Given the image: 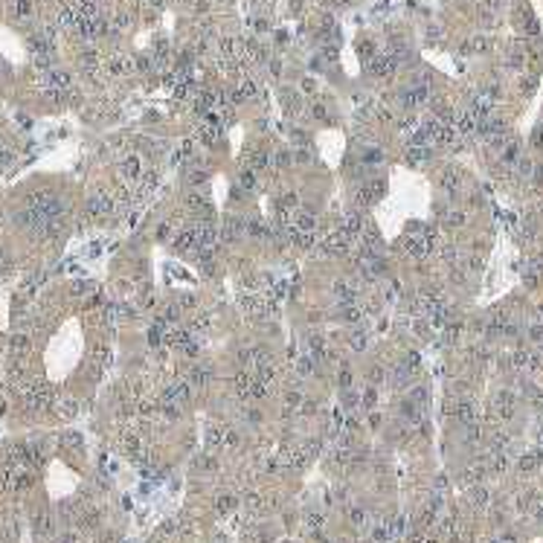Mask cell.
Returning a JSON list of instances; mask_svg holds the SVG:
<instances>
[{"instance_id": "6da1fadb", "label": "cell", "mask_w": 543, "mask_h": 543, "mask_svg": "<svg viewBox=\"0 0 543 543\" xmlns=\"http://www.w3.org/2000/svg\"><path fill=\"white\" fill-rule=\"evenodd\" d=\"M383 192H386V180L383 177H375V180H369V183H363V189L357 192V203H375V200H381Z\"/></svg>"}, {"instance_id": "7a4b0ae2", "label": "cell", "mask_w": 543, "mask_h": 543, "mask_svg": "<svg viewBox=\"0 0 543 543\" xmlns=\"http://www.w3.org/2000/svg\"><path fill=\"white\" fill-rule=\"evenodd\" d=\"M108 212H114V198H111V195L99 192V195H93V198L87 200V215H90V218H102V215H108Z\"/></svg>"}, {"instance_id": "3957f363", "label": "cell", "mask_w": 543, "mask_h": 543, "mask_svg": "<svg viewBox=\"0 0 543 543\" xmlns=\"http://www.w3.org/2000/svg\"><path fill=\"white\" fill-rule=\"evenodd\" d=\"M189 401V383L177 381L171 383V386H166V392H163V404H174V407H180V404H186Z\"/></svg>"}, {"instance_id": "277c9868", "label": "cell", "mask_w": 543, "mask_h": 543, "mask_svg": "<svg viewBox=\"0 0 543 543\" xmlns=\"http://www.w3.org/2000/svg\"><path fill=\"white\" fill-rule=\"evenodd\" d=\"M395 67H398V61H395V56H389V53L372 56V58H369V73H372V76H389Z\"/></svg>"}, {"instance_id": "5b68a950", "label": "cell", "mask_w": 543, "mask_h": 543, "mask_svg": "<svg viewBox=\"0 0 543 543\" xmlns=\"http://www.w3.org/2000/svg\"><path fill=\"white\" fill-rule=\"evenodd\" d=\"M349 238L351 235H346V232H334V235H328L325 241H322V250L328 256H343L346 250H349Z\"/></svg>"}, {"instance_id": "8992f818", "label": "cell", "mask_w": 543, "mask_h": 543, "mask_svg": "<svg viewBox=\"0 0 543 543\" xmlns=\"http://www.w3.org/2000/svg\"><path fill=\"white\" fill-rule=\"evenodd\" d=\"M195 235H198V247L200 250H212L215 247V238H218V232H215V227L212 224H200V227H195Z\"/></svg>"}, {"instance_id": "52a82bcc", "label": "cell", "mask_w": 543, "mask_h": 543, "mask_svg": "<svg viewBox=\"0 0 543 543\" xmlns=\"http://www.w3.org/2000/svg\"><path fill=\"white\" fill-rule=\"evenodd\" d=\"M360 229H363V215H360V212H346V215L340 218V232L354 235V232H360Z\"/></svg>"}, {"instance_id": "ba28073f", "label": "cell", "mask_w": 543, "mask_h": 543, "mask_svg": "<svg viewBox=\"0 0 543 543\" xmlns=\"http://www.w3.org/2000/svg\"><path fill=\"white\" fill-rule=\"evenodd\" d=\"M122 177H128V180H140L143 177V163H140L137 154H128L122 160Z\"/></svg>"}, {"instance_id": "9c48e42d", "label": "cell", "mask_w": 543, "mask_h": 543, "mask_svg": "<svg viewBox=\"0 0 543 543\" xmlns=\"http://www.w3.org/2000/svg\"><path fill=\"white\" fill-rule=\"evenodd\" d=\"M334 296H337L340 305H354V302H357V290L349 287L346 282H337V285H334Z\"/></svg>"}, {"instance_id": "30bf717a", "label": "cell", "mask_w": 543, "mask_h": 543, "mask_svg": "<svg viewBox=\"0 0 543 543\" xmlns=\"http://www.w3.org/2000/svg\"><path fill=\"white\" fill-rule=\"evenodd\" d=\"M198 244V235H195V229H180L177 235H174V247L177 250H189Z\"/></svg>"}, {"instance_id": "8fae6325", "label": "cell", "mask_w": 543, "mask_h": 543, "mask_svg": "<svg viewBox=\"0 0 543 543\" xmlns=\"http://www.w3.org/2000/svg\"><path fill=\"white\" fill-rule=\"evenodd\" d=\"M314 227H317V218L308 215V212H302V215L293 218V229H296V232H314Z\"/></svg>"}, {"instance_id": "7c38bea8", "label": "cell", "mask_w": 543, "mask_h": 543, "mask_svg": "<svg viewBox=\"0 0 543 543\" xmlns=\"http://www.w3.org/2000/svg\"><path fill=\"white\" fill-rule=\"evenodd\" d=\"M456 415H459L462 424H474V421H477V410H474V404H468V401H462V404L456 407Z\"/></svg>"}, {"instance_id": "4fadbf2b", "label": "cell", "mask_w": 543, "mask_h": 543, "mask_svg": "<svg viewBox=\"0 0 543 543\" xmlns=\"http://www.w3.org/2000/svg\"><path fill=\"white\" fill-rule=\"evenodd\" d=\"M520 160V143L517 140H506L503 145V163H517Z\"/></svg>"}, {"instance_id": "5bb4252c", "label": "cell", "mask_w": 543, "mask_h": 543, "mask_svg": "<svg viewBox=\"0 0 543 543\" xmlns=\"http://www.w3.org/2000/svg\"><path fill=\"white\" fill-rule=\"evenodd\" d=\"M383 160V151L378 145H369V148H363V154H360V163L363 166H375V163H381Z\"/></svg>"}, {"instance_id": "9a60e30c", "label": "cell", "mask_w": 543, "mask_h": 543, "mask_svg": "<svg viewBox=\"0 0 543 543\" xmlns=\"http://www.w3.org/2000/svg\"><path fill=\"white\" fill-rule=\"evenodd\" d=\"M209 378H212V369H209V366H195V369H192V383H195V386H206Z\"/></svg>"}, {"instance_id": "2e32d148", "label": "cell", "mask_w": 543, "mask_h": 543, "mask_svg": "<svg viewBox=\"0 0 543 543\" xmlns=\"http://www.w3.org/2000/svg\"><path fill=\"white\" fill-rule=\"evenodd\" d=\"M232 383H235V392H238V395H250V386H253V378H250L247 372H238V375L232 378Z\"/></svg>"}, {"instance_id": "e0dca14e", "label": "cell", "mask_w": 543, "mask_h": 543, "mask_svg": "<svg viewBox=\"0 0 543 543\" xmlns=\"http://www.w3.org/2000/svg\"><path fill=\"white\" fill-rule=\"evenodd\" d=\"M293 369H296L299 375H311V372H314L317 366H314V357H311V354H302V357H296Z\"/></svg>"}, {"instance_id": "ac0fdd59", "label": "cell", "mask_w": 543, "mask_h": 543, "mask_svg": "<svg viewBox=\"0 0 543 543\" xmlns=\"http://www.w3.org/2000/svg\"><path fill=\"white\" fill-rule=\"evenodd\" d=\"M235 506H238V503H235V497H232V494H221V497L215 500V511H218V514H229Z\"/></svg>"}, {"instance_id": "d6986e66", "label": "cell", "mask_w": 543, "mask_h": 543, "mask_svg": "<svg viewBox=\"0 0 543 543\" xmlns=\"http://www.w3.org/2000/svg\"><path fill=\"white\" fill-rule=\"evenodd\" d=\"M224 436H227V430H221V427H209V430H206V445H209V447H221L224 445Z\"/></svg>"}, {"instance_id": "ffe728a7", "label": "cell", "mask_w": 543, "mask_h": 543, "mask_svg": "<svg viewBox=\"0 0 543 543\" xmlns=\"http://www.w3.org/2000/svg\"><path fill=\"white\" fill-rule=\"evenodd\" d=\"M340 317L346 319V322H360V319H363V311H360L357 305H343V308H340Z\"/></svg>"}, {"instance_id": "44dd1931", "label": "cell", "mask_w": 543, "mask_h": 543, "mask_svg": "<svg viewBox=\"0 0 543 543\" xmlns=\"http://www.w3.org/2000/svg\"><path fill=\"white\" fill-rule=\"evenodd\" d=\"M189 340H192V337L186 334V331H171V334L166 337V343H169V346H174V349H183Z\"/></svg>"}, {"instance_id": "7402d4cb", "label": "cell", "mask_w": 543, "mask_h": 543, "mask_svg": "<svg viewBox=\"0 0 543 543\" xmlns=\"http://www.w3.org/2000/svg\"><path fill=\"white\" fill-rule=\"evenodd\" d=\"M238 99H250V96H256V82L253 79H241V85H238Z\"/></svg>"}, {"instance_id": "603a6c76", "label": "cell", "mask_w": 543, "mask_h": 543, "mask_svg": "<svg viewBox=\"0 0 543 543\" xmlns=\"http://www.w3.org/2000/svg\"><path fill=\"white\" fill-rule=\"evenodd\" d=\"M538 462H541V450H532V453H526L520 459V468L523 471H532V468H538Z\"/></svg>"}, {"instance_id": "cb8c5ba5", "label": "cell", "mask_w": 543, "mask_h": 543, "mask_svg": "<svg viewBox=\"0 0 543 543\" xmlns=\"http://www.w3.org/2000/svg\"><path fill=\"white\" fill-rule=\"evenodd\" d=\"M58 413H61L64 418H76V415H79V404L67 398V401H61V404H58Z\"/></svg>"}, {"instance_id": "d4e9b609", "label": "cell", "mask_w": 543, "mask_h": 543, "mask_svg": "<svg viewBox=\"0 0 543 543\" xmlns=\"http://www.w3.org/2000/svg\"><path fill=\"white\" fill-rule=\"evenodd\" d=\"M375 401H378V392H375L372 386H369V389H363V395H360V407H363V410H372V407H375Z\"/></svg>"}, {"instance_id": "484cf974", "label": "cell", "mask_w": 543, "mask_h": 543, "mask_svg": "<svg viewBox=\"0 0 543 543\" xmlns=\"http://www.w3.org/2000/svg\"><path fill=\"white\" fill-rule=\"evenodd\" d=\"M96 64H99V56H96V50H85L82 53V67L90 73V70H96Z\"/></svg>"}, {"instance_id": "4316f807", "label": "cell", "mask_w": 543, "mask_h": 543, "mask_svg": "<svg viewBox=\"0 0 543 543\" xmlns=\"http://www.w3.org/2000/svg\"><path fill=\"white\" fill-rule=\"evenodd\" d=\"M366 346H369V334L366 331H354L351 334V349L360 351V349H366Z\"/></svg>"}, {"instance_id": "83f0119b", "label": "cell", "mask_w": 543, "mask_h": 543, "mask_svg": "<svg viewBox=\"0 0 543 543\" xmlns=\"http://www.w3.org/2000/svg\"><path fill=\"white\" fill-rule=\"evenodd\" d=\"M9 346H12V351H27L29 349V337H27V334H15V337L9 340Z\"/></svg>"}, {"instance_id": "f1b7e54d", "label": "cell", "mask_w": 543, "mask_h": 543, "mask_svg": "<svg viewBox=\"0 0 543 543\" xmlns=\"http://www.w3.org/2000/svg\"><path fill=\"white\" fill-rule=\"evenodd\" d=\"M122 447H125V453H131V456H143V453H140V439H137V436H125V439H122Z\"/></svg>"}, {"instance_id": "f546056e", "label": "cell", "mask_w": 543, "mask_h": 543, "mask_svg": "<svg viewBox=\"0 0 543 543\" xmlns=\"http://www.w3.org/2000/svg\"><path fill=\"white\" fill-rule=\"evenodd\" d=\"M287 290H290V282H276L270 287V299H285Z\"/></svg>"}, {"instance_id": "4dcf8cb0", "label": "cell", "mask_w": 543, "mask_h": 543, "mask_svg": "<svg viewBox=\"0 0 543 543\" xmlns=\"http://www.w3.org/2000/svg\"><path fill=\"white\" fill-rule=\"evenodd\" d=\"M15 15H18V18H29V15H32V3H29V0H18V3H15Z\"/></svg>"}, {"instance_id": "1f68e13d", "label": "cell", "mask_w": 543, "mask_h": 543, "mask_svg": "<svg viewBox=\"0 0 543 543\" xmlns=\"http://www.w3.org/2000/svg\"><path fill=\"white\" fill-rule=\"evenodd\" d=\"M267 163H270V157H267L264 151H253V154H250V166H256V169H264Z\"/></svg>"}, {"instance_id": "d6a6232c", "label": "cell", "mask_w": 543, "mask_h": 543, "mask_svg": "<svg viewBox=\"0 0 543 543\" xmlns=\"http://www.w3.org/2000/svg\"><path fill=\"white\" fill-rule=\"evenodd\" d=\"M148 343L157 349L160 343H163V325H154V328H148Z\"/></svg>"}, {"instance_id": "836d02e7", "label": "cell", "mask_w": 543, "mask_h": 543, "mask_svg": "<svg viewBox=\"0 0 543 543\" xmlns=\"http://www.w3.org/2000/svg\"><path fill=\"white\" fill-rule=\"evenodd\" d=\"M410 401L413 404H427V389L424 386H415L413 392H410Z\"/></svg>"}, {"instance_id": "e575fe53", "label": "cell", "mask_w": 543, "mask_h": 543, "mask_svg": "<svg viewBox=\"0 0 543 543\" xmlns=\"http://www.w3.org/2000/svg\"><path fill=\"white\" fill-rule=\"evenodd\" d=\"M349 520L354 523V526H363V523H366V511L360 509V506H357V509H351L349 511Z\"/></svg>"}, {"instance_id": "d590c367", "label": "cell", "mask_w": 543, "mask_h": 543, "mask_svg": "<svg viewBox=\"0 0 543 543\" xmlns=\"http://www.w3.org/2000/svg\"><path fill=\"white\" fill-rule=\"evenodd\" d=\"M244 506H247V511H258L261 509V497L258 494H247L244 497Z\"/></svg>"}, {"instance_id": "8d00e7d4", "label": "cell", "mask_w": 543, "mask_h": 543, "mask_svg": "<svg viewBox=\"0 0 543 543\" xmlns=\"http://www.w3.org/2000/svg\"><path fill=\"white\" fill-rule=\"evenodd\" d=\"M238 183H241L244 189H253V186H256V174H253V171H250V169H247V171H241V177H238Z\"/></svg>"}, {"instance_id": "74e56055", "label": "cell", "mask_w": 543, "mask_h": 543, "mask_svg": "<svg viewBox=\"0 0 543 543\" xmlns=\"http://www.w3.org/2000/svg\"><path fill=\"white\" fill-rule=\"evenodd\" d=\"M61 442H64L67 447H82V436H79V433H64Z\"/></svg>"}, {"instance_id": "f35d334b", "label": "cell", "mask_w": 543, "mask_h": 543, "mask_svg": "<svg viewBox=\"0 0 543 543\" xmlns=\"http://www.w3.org/2000/svg\"><path fill=\"white\" fill-rule=\"evenodd\" d=\"M125 67H131V64H122V58H111V61H108V70H111L114 76H119Z\"/></svg>"}, {"instance_id": "ab89813d", "label": "cell", "mask_w": 543, "mask_h": 543, "mask_svg": "<svg viewBox=\"0 0 543 543\" xmlns=\"http://www.w3.org/2000/svg\"><path fill=\"white\" fill-rule=\"evenodd\" d=\"M177 308H195V296H192V293L177 296Z\"/></svg>"}, {"instance_id": "60d3db41", "label": "cell", "mask_w": 543, "mask_h": 543, "mask_svg": "<svg viewBox=\"0 0 543 543\" xmlns=\"http://www.w3.org/2000/svg\"><path fill=\"white\" fill-rule=\"evenodd\" d=\"M485 500H488V491H485V488H474V503H477V506H485Z\"/></svg>"}, {"instance_id": "b9f144b4", "label": "cell", "mask_w": 543, "mask_h": 543, "mask_svg": "<svg viewBox=\"0 0 543 543\" xmlns=\"http://www.w3.org/2000/svg\"><path fill=\"white\" fill-rule=\"evenodd\" d=\"M285 401H287V407H299V404H302V395H299V392H287Z\"/></svg>"}, {"instance_id": "7bdbcfd3", "label": "cell", "mask_w": 543, "mask_h": 543, "mask_svg": "<svg viewBox=\"0 0 543 543\" xmlns=\"http://www.w3.org/2000/svg\"><path fill=\"white\" fill-rule=\"evenodd\" d=\"M462 221H465V215H462V212H450V215H447V224H450V227H459Z\"/></svg>"}, {"instance_id": "ee69618b", "label": "cell", "mask_w": 543, "mask_h": 543, "mask_svg": "<svg viewBox=\"0 0 543 543\" xmlns=\"http://www.w3.org/2000/svg\"><path fill=\"white\" fill-rule=\"evenodd\" d=\"M340 386H343V389H349V386H351V372H349V369H343V372H340Z\"/></svg>"}, {"instance_id": "f6af8a7d", "label": "cell", "mask_w": 543, "mask_h": 543, "mask_svg": "<svg viewBox=\"0 0 543 543\" xmlns=\"http://www.w3.org/2000/svg\"><path fill=\"white\" fill-rule=\"evenodd\" d=\"M12 151H9V148H0V166H9V163H12Z\"/></svg>"}, {"instance_id": "bcb514c9", "label": "cell", "mask_w": 543, "mask_h": 543, "mask_svg": "<svg viewBox=\"0 0 543 543\" xmlns=\"http://www.w3.org/2000/svg\"><path fill=\"white\" fill-rule=\"evenodd\" d=\"M311 114H314L317 119H328V114H325V108H322V105H314V108H311Z\"/></svg>"}, {"instance_id": "7dc6e473", "label": "cell", "mask_w": 543, "mask_h": 543, "mask_svg": "<svg viewBox=\"0 0 543 543\" xmlns=\"http://www.w3.org/2000/svg\"><path fill=\"white\" fill-rule=\"evenodd\" d=\"M322 58L334 61V58H337V47H325V50H322Z\"/></svg>"}, {"instance_id": "c3c4849f", "label": "cell", "mask_w": 543, "mask_h": 543, "mask_svg": "<svg viewBox=\"0 0 543 543\" xmlns=\"http://www.w3.org/2000/svg\"><path fill=\"white\" fill-rule=\"evenodd\" d=\"M293 154H296L299 163H308V157H311V151H308V148H299V151H293Z\"/></svg>"}, {"instance_id": "681fc988", "label": "cell", "mask_w": 543, "mask_h": 543, "mask_svg": "<svg viewBox=\"0 0 543 543\" xmlns=\"http://www.w3.org/2000/svg\"><path fill=\"white\" fill-rule=\"evenodd\" d=\"M276 163H279V166H287V163H290V151H279Z\"/></svg>"}, {"instance_id": "f907efd6", "label": "cell", "mask_w": 543, "mask_h": 543, "mask_svg": "<svg viewBox=\"0 0 543 543\" xmlns=\"http://www.w3.org/2000/svg\"><path fill=\"white\" fill-rule=\"evenodd\" d=\"M314 87H317V85H314V79H305V82H302V90H305V93H311Z\"/></svg>"}, {"instance_id": "816d5d0a", "label": "cell", "mask_w": 543, "mask_h": 543, "mask_svg": "<svg viewBox=\"0 0 543 543\" xmlns=\"http://www.w3.org/2000/svg\"><path fill=\"white\" fill-rule=\"evenodd\" d=\"M128 27V15H119V18H116V29H125Z\"/></svg>"}, {"instance_id": "f5cc1de1", "label": "cell", "mask_w": 543, "mask_h": 543, "mask_svg": "<svg viewBox=\"0 0 543 543\" xmlns=\"http://www.w3.org/2000/svg\"><path fill=\"white\" fill-rule=\"evenodd\" d=\"M293 140H296V143H299V145H305V143H308V137H305V134H302V131H296V134H293Z\"/></svg>"}, {"instance_id": "db71d44e", "label": "cell", "mask_w": 543, "mask_h": 543, "mask_svg": "<svg viewBox=\"0 0 543 543\" xmlns=\"http://www.w3.org/2000/svg\"><path fill=\"white\" fill-rule=\"evenodd\" d=\"M215 543H229V541H227V538H221V535H218V538H215Z\"/></svg>"}, {"instance_id": "11a10c76", "label": "cell", "mask_w": 543, "mask_h": 543, "mask_svg": "<svg viewBox=\"0 0 543 543\" xmlns=\"http://www.w3.org/2000/svg\"><path fill=\"white\" fill-rule=\"evenodd\" d=\"M337 3H340V6H349L351 0H337Z\"/></svg>"}, {"instance_id": "9f6ffc18", "label": "cell", "mask_w": 543, "mask_h": 543, "mask_svg": "<svg viewBox=\"0 0 543 543\" xmlns=\"http://www.w3.org/2000/svg\"><path fill=\"white\" fill-rule=\"evenodd\" d=\"M0 67H3V61H0Z\"/></svg>"}]
</instances>
